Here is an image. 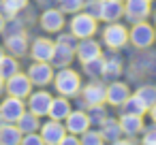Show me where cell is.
Masks as SVG:
<instances>
[{
  "label": "cell",
  "instance_id": "603a6c76",
  "mask_svg": "<svg viewBox=\"0 0 156 145\" xmlns=\"http://www.w3.org/2000/svg\"><path fill=\"white\" fill-rule=\"evenodd\" d=\"M15 126L22 130V134H28V132H37L39 128H41V117L39 115H34V113H30L28 109L22 113V117L15 122Z\"/></svg>",
  "mask_w": 156,
  "mask_h": 145
},
{
  "label": "cell",
  "instance_id": "7bdbcfd3",
  "mask_svg": "<svg viewBox=\"0 0 156 145\" xmlns=\"http://www.w3.org/2000/svg\"><path fill=\"white\" fill-rule=\"evenodd\" d=\"M2 56H5V49H2V45H0V60H2Z\"/></svg>",
  "mask_w": 156,
  "mask_h": 145
},
{
  "label": "cell",
  "instance_id": "d590c367",
  "mask_svg": "<svg viewBox=\"0 0 156 145\" xmlns=\"http://www.w3.org/2000/svg\"><path fill=\"white\" fill-rule=\"evenodd\" d=\"M20 145H45V143H43L39 132H28V134H22V143Z\"/></svg>",
  "mask_w": 156,
  "mask_h": 145
},
{
  "label": "cell",
  "instance_id": "7dc6e473",
  "mask_svg": "<svg viewBox=\"0 0 156 145\" xmlns=\"http://www.w3.org/2000/svg\"><path fill=\"white\" fill-rule=\"evenodd\" d=\"M143 145H150V143H143Z\"/></svg>",
  "mask_w": 156,
  "mask_h": 145
},
{
  "label": "cell",
  "instance_id": "6da1fadb",
  "mask_svg": "<svg viewBox=\"0 0 156 145\" xmlns=\"http://www.w3.org/2000/svg\"><path fill=\"white\" fill-rule=\"evenodd\" d=\"M54 85L60 92V96H66V98H73V96H77L81 92V79H79V75L73 68H69V66L60 68L54 75Z\"/></svg>",
  "mask_w": 156,
  "mask_h": 145
},
{
  "label": "cell",
  "instance_id": "52a82bcc",
  "mask_svg": "<svg viewBox=\"0 0 156 145\" xmlns=\"http://www.w3.org/2000/svg\"><path fill=\"white\" fill-rule=\"evenodd\" d=\"M24 111H26L24 98L9 96V98H5L2 102H0V117H2V122H7V124H15L22 117Z\"/></svg>",
  "mask_w": 156,
  "mask_h": 145
},
{
  "label": "cell",
  "instance_id": "836d02e7",
  "mask_svg": "<svg viewBox=\"0 0 156 145\" xmlns=\"http://www.w3.org/2000/svg\"><path fill=\"white\" fill-rule=\"evenodd\" d=\"M22 30H24V22L15 15V17H11V19H7V22H5V30H2V32L13 34V32H22Z\"/></svg>",
  "mask_w": 156,
  "mask_h": 145
},
{
  "label": "cell",
  "instance_id": "bcb514c9",
  "mask_svg": "<svg viewBox=\"0 0 156 145\" xmlns=\"http://www.w3.org/2000/svg\"><path fill=\"white\" fill-rule=\"evenodd\" d=\"M0 124H2V117H0Z\"/></svg>",
  "mask_w": 156,
  "mask_h": 145
},
{
  "label": "cell",
  "instance_id": "2e32d148",
  "mask_svg": "<svg viewBox=\"0 0 156 145\" xmlns=\"http://www.w3.org/2000/svg\"><path fill=\"white\" fill-rule=\"evenodd\" d=\"M5 47L11 56L20 58V56H26L28 51V36L26 32H13V34H7V41H5Z\"/></svg>",
  "mask_w": 156,
  "mask_h": 145
},
{
  "label": "cell",
  "instance_id": "9c48e42d",
  "mask_svg": "<svg viewBox=\"0 0 156 145\" xmlns=\"http://www.w3.org/2000/svg\"><path fill=\"white\" fill-rule=\"evenodd\" d=\"M152 13L150 0H124V15L128 22H141Z\"/></svg>",
  "mask_w": 156,
  "mask_h": 145
},
{
  "label": "cell",
  "instance_id": "e575fe53",
  "mask_svg": "<svg viewBox=\"0 0 156 145\" xmlns=\"http://www.w3.org/2000/svg\"><path fill=\"white\" fill-rule=\"evenodd\" d=\"M56 43H60V45H64V47H71V49H75V47H77V43H79V39H77L73 32H66V34H60Z\"/></svg>",
  "mask_w": 156,
  "mask_h": 145
},
{
  "label": "cell",
  "instance_id": "e0dca14e",
  "mask_svg": "<svg viewBox=\"0 0 156 145\" xmlns=\"http://www.w3.org/2000/svg\"><path fill=\"white\" fill-rule=\"evenodd\" d=\"M75 56H77V58L81 60V64H83V62H88V60L101 56V45H98L92 36L79 39V43H77V47H75Z\"/></svg>",
  "mask_w": 156,
  "mask_h": 145
},
{
  "label": "cell",
  "instance_id": "1f68e13d",
  "mask_svg": "<svg viewBox=\"0 0 156 145\" xmlns=\"http://www.w3.org/2000/svg\"><path fill=\"white\" fill-rule=\"evenodd\" d=\"M83 2H86V0H58L60 11H62V13H71V15L79 13V11L83 9Z\"/></svg>",
  "mask_w": 156,
  "mask_h": 145
},
{
  "label": "cell",
  "instance_id": "d4e9b609",
  "mask_svg": "<svg viewBox=\"0 0 156 145\" xmlns=\"http://www.w3.org/2000/svg\"><path fill=\"white\" fill-rule=\"evenodd\" d=\"M101 134H103V139H105V141H115V139H120V136H122L120 122H118V119L107 117V119L101 124Z\"/></svg>",
  "mask_w": 156,
  "mask_h": 145
},
{
  "label": "cell",
  "instance_id": "484cf974",
  "mask_svg": "<svg viewBox=\"0 0 156 145\" xmlns=\"http://www.w3.org/2000/svg\"><path fill=\"white\" fill-rule=\"evenodd\" d=\"M15 73H20L17 58H15V56H2V60H0V77L7 81V79L13 77Z\"/></svg>",
  "mask_w": 156,
  "mask_h": 145
},
{
  "label": "cell",
  "instance_id": "8d00e7d4",
  "mask_svg": "<svg viewBox=\"0 0 156 145\" xmlns=\"http://www.w3.org/2000/svg\"><path fill=\"white\" fill-rule=\"evenodd\" d=\"M143 143H150V145H156V124L154 126H143Z\"/></svg>",
  "mask_w": 156,
  "mask_h": 145
},
{
  "label": "cell",
  "instance_id": "f35d334b",
  "mask_svg": "<svg viewBox=\"0 0 156 145\" xmlns=\"http://www.w3.org/2000/svg\"><path fill=\"white\" fill-rule=\"evenodd\" d=\"M111 145H139V143H137L133 136H130V139H122V136H120V139L111 141Z\"/></svg>",
  "mask_w": 156,
  "mask_h": 145
},
{
  "label": "cell",
  "instance_id": "681fc988",
  "mask_svg": "<svg viewBox=\"0 0 156 145\" xmlns=\"http://www.w3.org/2000/svg\"><path fill=\"white\" fill-rule=\"evenodd\" d=\"M150 2H152V0H150Z\"/></svg>",
  "mask_w": 156,
  "mask_h": 145
},
{
  "label": "cell",
  "instance_id": "4316f807",
  "mask_svg": "<svg viewBox=\"0 0 156 145\" xmlns=\"http://www.w3.org/2000/svg\"><path fill=\"white\" fill-rule=\"evenodd\" d=\"M122 73V60L118 56H109L105 58V66H103V77L107 79H115Z\"/></svg>",
  "mask_w": 156,
  "mask_h": 145
},
{
  "label": "cell",
  "instance_id": "f546056e",
  "mask_svg": "<svg viewBox=\"0 0 156 145\" xmlns=\"http://www.w3.org/2000/svg\"><path fill=\"white\" fill-rule=\"evenodd\" d=\"M135 94L143 100V105H145L147 109L156 105V88H154V85H141Z\"/></svg>",
  "mask_w": 156,
  "mask_h": 145
},
{
  "label": "cell",
  "instance_id": "4fadbf2b",
  "mask_svg": "<svg viewBox=\"0 0 156 145\" xmlns=\"http://www.w3.org/2000/svg\"><path fill=\"white\" fill-rule=\"evenodd\" d=\"M54 47H56V43L51 39H45V36L34 39V43L30 45V56L39 62H49L54 56Z\"/></svg>",
  "mask_w": 156,
  "mask_h": 145
},
{
  "label": "cell",
  "instance_id": "d6a6232c",
  "mask_svg": "<svg viewBox=\"0 0 156 145\" xmlns=\"http://www.w3.org/2000/svg\"><path fill=\"white\" fill-rule=\"evenodd\" d=\"M101 7H103V0H88V2H83V13H88L90 17H94L98 22L101 19Z\"/></svg>",
  "mask_w": 156,
  "mask_h": 145
},
{
  "label": "cell",
  "instance_id": "5b68a950",
  "mask_svg": "<svg viewBox=\"0 0 156 145\" xmlns=\"http://www.w3.org/2000/svg\"><path fill=\"white\" fill-rule=\"evenodd\" d=\"M28 79H30V83L32 85H37V88H43V85H47V83H51L54 81V66L49 64V62H39V60H34L30 66H28Z\"/></svg>",
  "mask_w": 156,
  "mask_h": 145
},
{
  "label": "cell",
  "instance_id": "c3c4849f",
  "mask_svg": "<svg viewBox=\"0 0 156 145\" xmlns=\"http://www.w3.org/2000/svg\"><path fill=\"white\" fill-rule=\"evenodd\" d=\"M154 32H156V28H154Z\"/></svg>",
  "mask_w": 156,
  "mask_h": 145
},
{
  "label": "cell",
  "instance_id": "f1b7e54d",
  "mask_svg": "<svg viewBox=\"0 0 156 145\" xmlns=\"http://www.w3.org/2000/svg\"><path fill=\"white\" fill-rule=\"evenodd\" d=\"M88 119H90V124L101 126V124L107 119V109H105L103 105H90V107H88Z\"/></svg>",
  "mask_w": 156,
  "mask_h": 145
},
{
  "label": "cell",
  "instance_id": "60d3db41",
  "mask_svg": "<svg viewBox=\"0 0 156 145\" xmlns=\"http://www.w3.org/2000/svg\"><path fill=\"white\" fill-rule=\"evenodd\" d=\"M5 22H7V19H5L2 15H0V32H2V30H5Z\"/></svg>",
  "mask_w": 156,
  "mask_h": 145
},
{
  "label": "cell",
  "instance_id": "7c38bea8",
  "mask_svg": "<svg viewBox=\"0 0 156 145\" xmlns=\"http://www.w3.org/2000/svg\"><path fill=\"white\" fill-rule=\"evenodd\" d=\"M64 128L66 132L71 134H81L90 128V119H88V113L86 111H71L66 117H64Z\"/></svg>",
  "mask_w": 156,
  "mask_h": 145
},
{
  "label": "cell",
  "instance_id": "277c9868",
  "mask_svg": "<svg viewBox=\"0 0 156 145\" xmlns=\"http://www.w3.org/2000/svg\"><path fill=\"white\" fill-rule=\"evenodd\" d=\"M69 28H71V32L77 36V39H88V36H94V32H96V19L94 17H90L88 13H75L73 15V19L69 22Z\"/></svg>",
  "mask_w": 156,
  "mask_h": 145
},
{
  "label": "cell",
  "instance_id": "ffe728a7",
  "mask_svg": "<svg viewBox=\"0 0 156 145\" xmlns=\"http://www.w3.org/2000/svg\"><path fill=\"white\" fill-rule=\"evenodd\" d=\"M73 54H75V49H71V47H64V45L56 43V47H54V56H51L49 64H51V66H56V68H64V66H69V64L73 62V58H75Z\"/></svg>",
  "mask_w": 156,
  "mask_h": 145
},
{
  "label": "cell",
  "instance_id": "b9f144b4",
  "mask_svg": "<svg viewBox=\"0 0 156 145\" xmlns=\"http://www.w3.org/2000/svg\"><path fill=\"white\" fill-rule=\"evenodd\" d=\"M2 92H5V79L0 77V94H2Z\"/></svg>",
  "mask_w": 156,
  "mask_h": 145
},
{
  "label": "cell",
  "instance_id": "8992f818",
  "mask_svg": "<svg viewBox=\"0 0 156 145\" xmlns=\"http://www.w3.org/2000/svg\"><path fill=\"white\" fill-rule=\"evenodd\" d=\"M5 92L9 96H17V98H28L32 92V83L28 79L26 73H15L13 77H9L5 81Z\"/></svg>",
  "mask_w": 156,
  "mask_h": 145
},
{
  "label": "cell",
  "instance_id": "8fae6325",
  "mask_svg": "<svg viewBox=\"0 0 156 145\" xmlns=\"http://www.w3.org/2000/svg\"><path fill=\"white\" fill-rule=\"evenodd\" d=\"M105 98H107V85H103L98 81H92V83L81 88V100L88 107L90 105H105Z\"/></svg>",
  "mask_w": 156,
  "mask_h": 145
},
{
  "label": "cell",
  "instance_id": "ba28073f",
  "mask_svg": "<svg viewBox=\"0 0 156 145\" xmlns=\"http://www.w3.org/2000/svg\"><path fill=\"white\" fill-rule=\"evenodd\" d=\"M51 98H54V96H51L49 92H45V90H39V92H30L26 109H28L30 113H34V115L43 117V115H47V111H49Z\"/></svg>",
  "mask_w": 156,
  "mask_h": 145
},
{
  "label": "cell",
  "instance_id": "3957f363",
  "mask_svg": "<svg viewBox=\"0 0 156 145\" xmlns=\"http://www.w3.org/2000/svg\"><path fill=\"white\" fill-rule=\"evenodd\" d=\"M103 43L109 47V49H122L126 43H128V30L118 24V22H111L103 28Z\"/></svg>",
  "mask_w": 156,
  "mask_h": 145
},
{
  "label": "cell",
  "instance_id": "7a4b0ae2",
  "mask_svg": "<svg viewBox=\"0 0 156 145\" xmlns=\"http://www.w3.org/2000/svg\"><path fill=\"white\" fill-rule=\"evenodd\" d=\"M128 41H130L137 49H145V47H150V45L156 41L154 26H150L145 19L135 22L133 28H130V32H128Z\"/></svg>",
  "mask_w": 156,
  "mask_h": 145
},
{
  "label": "cell",
  "instance_id": "cb8c5ba5",
  "mask_svg": "<svg viewBox=\"0 0 156 145\" xmlns=\"http://www.w3.org/2000/svg\"><path fill=\"white\" fill-rule=\"evenodd\" d=\"M120 107H122V113H130V115H141V117H143V115L147 113V107L143 105V100H141L137 94H130Z\"/></svg>",
  "mask_w": 156,
  "mask_h": 145
},
{
  "label": "cell",
  "instance_id": "9a60e30c",
  "mask_svg": "<svg viewBox=\"0 0 156 145\" xmlns=\"http://www.w3.org/2000/svg\"><path fill=\"white\" fill-rule=\"evenodd\" d=\"M64 13L62 11H56V9H47L43 11L41 15V28L45 32H60L64 28Z\"/></svg>",
  "mask_w": 156,
  "mask_h": 145
},
{
  "label": "cell",
  "instance_id": "83f0119b",
  "mask_svg": "<svg viewBox=\"0 0 156 145\" xmlns=\"http://www.w3.org/2000/svg\"><path fill=\"white\" fill-rule=\"evenodd\" d=\"M103 66H105V58L98 56V58H92V60L83 62V73L88 77H103Z\"/></svg>",
  "mask_w": 156,
  "mask_h": 145
},
{
  "label": "cell",
  "instance_id": "74e56055",
  "mask_svg": "<svg viewBox=\"0 0 156 145\" xmlns=\"http://www.w3.org/2000/svg\"><path fill=\"white\" fill-rule=\"evenodd\" d=\"M58 145H81V143H79L77 134H71V132H66V134L62 136V141H60Z\"/></svg>",
  "mask_w": 156,
  "mask_h": 145
},
{
  "label": "cell",
  "instance_id": "5bb4252c",
  "mask_svg": "<svg viewBox=\"0 0 156 145\" xmlns=\"http://www.w3.org/2000/svg\"><path fill=\"white\" fill-rule=\"evenodd\" d=\"M128 96H130V88L124 81H111L107 85V98H105V102H109L111 107H120Z\"/></svg>",
  "mask_w": 156,
  "mask_h": 145
},
{
  "label": "cell",
  "instance_id": "ac0fdd59",
  "mask_svg": "<svg viewBox=\"0 0 156 145\" xmlns=\"http://www.w3.org/2000/svg\"><path fill=\"white\" fill-rule=\"evenodd\" d=\"M118 122H120L122 134H126V136H137V134L143 130V117H141V115L122 113V117H120Z\"/></svg>",
  "mask_w": 156,
  "mask_h": 145
},
{
  "label": "cell",
  "instance_id": "4dcf8cb0",
  "mask_svg": "<svg viewBox=\"0 0 156 145\" xmlns=\"http://www.w3.org/2000/svg\"><path fill=\"white\" fill-rule=\"evenodd\" d=\"M79 143L81 145H105V139H103V134L98 132V130H86V132H81V139H79Z\"/></svg>",
  "mask_w": 156,
  "mask_h": 145
},
{
  "label": "cell",
  "instance_id": "f6af8a7d",
  "mask_svg": "<svg viewBox=\"0 0 156 145\" xmlns=\"http://www.w3.org/2000/svg\"><path fill=\"white\" fill-rule=\"evenodd\" d=\"M118 2H124V0H118Z\"/></svg>",
  "mask_w": 156,
  "mask_h": 145
},
{
  "label": "cell",
  "instance_id": "ab89813d",
  "mask_svg": "<svg viewBox=\"0 0 156 145\" xmlns=\"http://www.w3.org/2000/svg\"><path fill=\"white\" fill-rule=\"evenodd\" d=\"M147 111H150V117H152V122L156 124V105H154V107H150Z\"/></svg>",
  "mask_w": 156,
  "mask_h": 145
},
{
  "label": "cell",
  "instance_id": "7402d4cb",
  "mask_svg": "<svg viewBox=\"0 0 156 145\" xmlns=\"http://www.w3.org/2000/svg\"><path fill=\"white\" fill-rule=\"evenodd\" d=\"M69 113H71V102H69L66 96L51 98V105H49V111H47L49 119H58V122H62Z\"/></svg>",
  "mask_w": 156,
  "mask_h": 145
},
{
  "label": "cell",
  "instance_id": "44dd1931",
  "mask_svg": "<svg viewBox=\"0 0 156 145\" xmlns=\"http://www.w3.org/2000/svg\"><path fill=\"white\" fill-rule=\"evenodd\" d=\"M22 143V130L15 124H0V145H20Z\"/></svg>",
  "mask_w": 156,
  "mask_h": 145
},
{
  "label": "cell",
  "instance_id": "ee69618b",
  "mask_svg": "<svg viewBox=\"0 0 156 145\" xmlns=\"http://www.w3.org/2000/svg\"><path fill=\"white\" fill-rule=\"evenodd\" d=\"M154 22H156V11H154Z\"/></svg>",
  "mask_w": 156,
  "mask_h": 145
},
{
  "label": "cell",
  "instance_id": "d6986e66",
  "mask_svg": "<svg viewBox=\"0 0 156 145\" xmlns=\"http://www.w3.org/2000/svg\"><path fill=\"white\" fill-rule=\"evenodd\" d=\"M124 15V5L118 2V0H103V7H101V19L103 22H118Z\"/></svg>",
  "mask_w": 156,
  "mask_h": 145
},
{
  "label": "cell",
  "instance_id": "30bf717a",
  "mask_svg": "<svg viewBox=\"0 0 156 145\" xmlns=\"http://www.w3.org/2000/svg\"><path fill=\"white\" fill-rule=\"evenodd\" d=\"M39 130H41V139H43L45 145H58L62 141V136L66 134L64 124H60L58 119H49V122L41 124Z\"/></svg>",
  "mask_w": 156,
  "mask_h": 145
}]
</instances>
